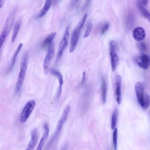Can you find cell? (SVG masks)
<instances>
[{"label": "cell", "instance_id": "6da1fadb", "mask_svg": "<svg viewBox=\"0 0 150 150\" xmlns=\"http://www.w3.org/2000/svg\"><path fill=\"white\" fill-rule=\"evenodd\" d=\"M28 54L25 52L23 55L21 63L20 71L16 83V92L18 93L21 90L23 84L27 68Z\"/></svg>", "mask_w": 150, "mask_h": 150}, {"label": "cell", "instance_id": "7a4b0ae2", "mask_svg": "<svg viewBox=\"0 0 150 150\" xmlns=\"http://www.w3.org/2000/svg\"><path fill=\"white\" fill-rule=\"evenodd\" d=\"M70 109V106L68 105L65 109L60 119L54 133L47 143L46 148L47 149H49L52 146L57 137L61 132L63 125L66 121L67 117Z\"/></svg>", "mask_w": 150, "mask_h": 150}, {"label": "cell", "instance_id": "3957f363", "mask_svg": "<svg viewBox=\"0 0 150 150\" xmlns=\"http://www.w3.org/2000/svg\"><path fill=\"white\" fill-rule=\"evenodd\" d=\"M109 48L111 69L112 71H114L115 70L119 62V48L117 42L113 40L110 41Z\"/></svg>", "mask_w": 150, "mask_h": 150}, {"label": "cell", "instance_id": "277c9868", "mask_svg": "<svg viewBox=\"0 0 150 150\" xmlns=\"http://www.w3.org/2000/svg\"><path fill=\"white\" fill-rule=\"evenodd\" d=\"M35 103L34 100H31L25 104L20 116V121L21 123H24L27 121L34 108Z\"/></svg>", "mask_w": 150, "mask_h": 150}, {"label": "cell", "instance_id": "5b68a950", "mask_svg": "<svg viewBox=\"0 0 150 150\" xmlns=\"http://www.w3.org/2000/svg\"><path fill=\"white\" fill-rule=\"evenodd\" d=\"M17 10V7H15L8 16L5 23L1 33L6 37L8 35L13 25Z\"/></svg>", "mask_w": 150, "mask_h": 150}, {"label": "cell", "instance_id": "8992f818", "mask_svg": "<svg viewBox=\"0 0 150 150\" xmlns=\"http://www.w3.org/2000/svg\"><path fill=\"white\" fill-rule=\"evenodd\" d=\"M69 26H67L65 30L63 38L59 46L57 61H59L68 45V40L69 37Z\"/></svg>", "mask_w": 150, "mask_h": 150}, {"label": "cell", "instance_id": "52a82bcc", "mask_svg": "<svg viewBox=\"0 0 150 150\" xmlns=\"http://www.w3.org/2000/svg\"><path fill=\"white\" fill-rule=\"evenodd\" d=\"M144 85L142 82H137L135 85V90L138 101L140 106L143 108L145 93H144Z\"/></svg>", "mask_w": 150, "mask_h": 150}, {"label": "cell", "instance_id": "ba28073f", "mask_svg": "<svg viewBox=\"0 0 150 150\" xmlns=\"http://www.w3.org/2000/svg\"><path fill=\"white\" fill-rule=\"evenodd\" d=\"M54 46L53 43L50 44L47 54L45 59L43 67L45 74L47 73L51 61L54 55Z\"/></svg>", "mask_w": 150, "mask_h": 150}, {"label": "cell", "instance_id": "9c48e42d", "mask_svg": "<svg viewBox=\"0 0 150 150\" xmlns=\"http://www.w3.org/2000/svg\"><path fill=\"white\" fill-rule=\"evenodd\" d=\"M135 61L138 65L144 69L149 67L150 63L149 56L145 54L140 55L135 58Z\"/></svg>", "mask_w": 150, "mask_h": 150}, {"label": "cell", "instance_id": "30bf717a", "mask_svg": "<svg viewBox=\"0 0 150 150\" xmlns=\"http://www.w3.org/2000/svg\"><path fill=\"white\" fill-rule=\"evenodd\" d=\"M81 30L77 26L73 31L71 38L69 52H72L74 51L78 41L80 32Z\"/></svg>", "mask_w": 150, "mask_h": 150}, {"label": "cell", "instance_id": "8fae6325", "mask_svg": "<svg viewBox=\"0 0 150 150\" xmlns=\"http://www.w3.org/2000/svg\"><path fill=\"white\" fill-rule=\"evenodd\" d=\"M116 85V96L117 102L120 105L121 101V77L119 75H117L115 78Z\"/></svg>", "mask_w": 150, "mask_h": 150}, {"label": "cell", "instance_id": "7c38bea8", "mask_svg": "<svg viewBox=\"0 0 150 150\" xmlns=\"http://www.w3.org/2000/svg\"><path fill=\"white\" fill-rule=\"evenodd\" d=\"M44 132L36 150H42L48 137L50 129L48 125L45 124L44 125Z\"/></svg>", "mask_w": 150, "mask_h": 150}, {"label": "cell", "instance_id": "4fadbf2b", "mask_svg": "<svg viewBox=\"0 0 150 150\" xmlns=\"http://www.w3.org/2000/svg\"><path fill=\"white\" fill-rule=\"evenodd\" d=\"M133 37L135 40L139 42L142 40L145 36V32L142 27L135 28L133 31Z\"/></svg>", "mask_w": 150, "mask_h": 150}, {"label": "cell", "instance_id": "5bb4252c", "mask_svg": "<svg viewBox=\"0 0 150 150\" xmlns=\"http://www.w3.org/2000/svg\"><path fill=\"white\" fill-rule=\"evenodd\" d=\"M50 72L52 74L55 76L59 80V86L57 95V98L58 99L59 98L62 92V86L63 83V76L59 71L53 69L50 70Z\"/></svg>", "mask_w": 150, "mask_h": 150}, {"label": "cell", "instance_id": "9a60e30c", "mask_svg": "<svg viewBox=\"0 0 150 150\" xmlns=\"http://www.w3.org/2000/svg\"><path fill=\"white\" fill-rule=\"evenodd\" d=\"M38 134L37 129L35 128L32 131L30 140L25 150H33L38 141Z\"/></svg>", "mask_w": 150, "mask_h": 150}, {"label": "cell", "instance_id": "2e32d148", "mask_svg": "<svg viewBox=\"0 0 150 150\" xmlns=\"http://www.w3.org/2000/svg\"><path fill=\"white\" fill-rule=\"evenodd\" d=\"M107 86L105 79L103 76L101 77V97L103 103L106 102L107 97Z\"/></svg>", "mask_w": 150, "mask_h": 150}, {"label": "cell", "instance_id": "e0dca14e", "mask_svg": "<svg viewBox=\"0 0 150 150\" xmlns=\"http://www.w3.org/2000/svg\"><path fill=\"white\" fill-rule=\"evenodd\" d=\"M23 46L22 43H20L18 46L14 53L11 60V61L10 65L7 70V72H10L13 69L16 62L17 57L21 50Z\"/></svg>", "mask_w": 150, "mask_h": 150}, {"label": "cell", "instance_id": "ac0fdd59", "mask_svg": "<svg viewBox=\"0 0 150 150\" xmlns=\"http://www.w3.org/2000/svg\"><path fill=\"white\" fill-rule=\"evenodd\" d=\"M51 1L50 0H47L45 1L44 6L42 8L41 12L38 16L39 18L44 16L47 13L50 7Z\"/></svg>", "mask_w": 150, "mask_h": 150}, {"label": "cell", "instance_id": "d6986e66", "mask_svg": "<svg viewBox=\"0 0 150 150\" xmlns=\"http://www.w3.org/2000/svg\"><path fill=\"white\" fill-rule=\"evenodd\" d=\"M138 9L141 14L144 17L149 20L150 19V13L144 6L141 5L138 2L137 3Z\"/></svg>", "mask_w": 150, "mask_h": 150}, {"label": "cell", "instance_id": "ffe728a7", "mask_svg": "<svg viewBox=\"0 0 150 150\" xmlns=\"http://www.w3.org/2000/svg\"><path fill=\"white\" fill-rule=\"evenodd\" d=\"M56 34V32H54L49 35L44 40L42 44V47H44L48 45L51 43L52 41L54 38Z\"/></svg>", "mask_w": 150, "mask_h": 150}, {"label": "cell", "instance_id": "44dd1931", "mask_svg": "<svg viewBox=\"0 0 150 150\" xmlns=\"http://www.w3.org/2000/svg\"><path fill=\"white\" fill-rule=\"evenodd\" d=\"M20 27V23L19 22L16 23L14 26L12 36V42H13L16 38Z\"/></svg>", "mask_w": 150, "mask_h": 150}, {"label": "cell", "instance_id": "7402d4cb", "mask_svg": "<svg viewBox=\"0 0 150 150\" xmlns=\"http://www.w3.org/2000/svg\"><path fill=\"white\" fill-rule=\"evenodd\" d=\"M117 110L115 109L114 110L111 117V127L112 129H114L116 125L117 115Z\"/></svg>", "mask_w": 150, "mask_h": 150}, {"label": "cell", "instance_id": "603a6c76", "mask_svg": "<svg viewBox=\"0 0 150 150\" xmlns=\"http://www.w3.org/2000/svg\"><path fill=\"white\" fill-rule=\"evenodd\" d=\"M93 28V24L91 22H89L87 27L83 35V37L86 38L88 37L90 34Z\"/></svg>", "mask_w": 150, "mask_h": 150}, {"label": "cell", "instance_id": "cb8c5ba5", "mask_svg": "<svg viewBox=\"0 0 150 150\" xmlns=\"http://www.w3.org/2000/svg\"><path fill=\"white\" fill-rule=\"evenodd\" d=\"M117 131L116 128H115L113 134V144L115 150H117Z\"/></svg>", "mask_w": 150, "mask_h": 150}, {"label": "cell", "instance_id": "d4e9b609", "mask_svg": "<svg viewBox=\"0 0 150 150\" xmlns=\"http://www.w3.org/2000/svg\"><path fill=\"white\" fill-rule=\"evenodd\" d=\"M150 104V96L148 94H145L144 99V105L143 108L147 109Z\"/></svg>", "mask_w": 150, "mask_h": 150}, {"label": "cell", "instance_id": "484cf974", "mask_svg": "<svg viewBox=\"0 0 150 150\" xmlns=\"http://www.w3.org/2000/svg\"><path fill=\"white\" fill-rule=\"evenodd\" d=\"M134 21V16L132 13H129L127 18V23L128 26H132L133 23Z\"/></svg>", "mask_w": 150, "mask_h": 150}, {"label": "cell", "instance_id": "4316f807", "mask_svg": "<svg viewBox=\"0 0 150 150\" xmlns=\"http://www.w3.org/2000/svg\"><path fill=\"white\" fill-rule=\"evenodd\" d=\"M87 17V13H85L81 21H80L78 25L77 26L78 27V28L80 29L81 30L82 27H83Z\"/></svg>", "mask_w": 150, "mask_h": 150}, {"label": "cell", "instance_id": "83f0119b", "mask_svg": "<svg viewBox=\"0 0 150 150\" xmlns=\"http://www.w3.org/2000/svg\"><path fill=\"white\" fill-rule=\"evenodd\" d=\"M109 26V23L106 22L105 23L101 28V34L103 35L108 30Z\"/></svg>", "mask_w": 150, "mask_h": 150}, {"label": "cell", "instance_id": "f1b7e54d", "mask_svg": "<svg viewBox=\"0 0 150 150\" xmlns=\"http://www.w3.org/2000/svg\"><path fill=\"white\" fill-rule=\"evenodd\" d=\"M139 49L141 51L144 52L146 51L147 47L146 45L144 42H141L139 43L138 45Z\"/></svg>", "mask_w": 150, "mask_h": 150}, {"label": "cell", "instance_id": "f546056e", "mask_svg": "<svg viewBox=\"0 0 150 150\" xmlns=\"http://www.w3.org/2000/svg\"><path fill=\"white\" fill-rule=\"evenodd\" d=\"M6 37L2 33H1L0 35V50L3 45Z\"/></svg>", "mask_w": 150, "mask_h": 150}, {"label": "cell", "instance_id": "4dcf8cb0", "mask_svg": "<svg viewBox=\"0 0 150 150\" xmlns=\"http://www.w3.org/2000/svg\"><path fill=\"white\" fill-rule=\"evenodd\" d=\"M148 1L147 0H140L138 1V2L139 4L144 6H145L147 4Z\"/></svg>", "mask_w": 150, "mask_h": 150}, {"label": "cell", "instance_id": "1f68e13d", "mask_svg": "<svg viewBox=\"0 0 150 150\" xmlns=\"http://www.w3.org/2000/svg\"><path fill=\"white\" fill-rule=\"evenodd\" d=\"M68 143L64 144L62 146L61 150H68Z\"/></svg>", "mask_w": 150, "mask_h": 150}, {"label": "cell", "instance_id": "d6a6232c", "mask_svg": "<svg viewBox=\"0 0 150 150\" xmlns=\"http://www.w3.org/2000/svg\"><path fill=\"white\" fill-rule=\"evenodd\" d=\"M85 72H84L83 73V78H82V82H81V83H83L84 81L85 80Z\"/></svg>", "mask_w": 150, "mask_h": 150}, {"label": "cell", "instance_id": "836d02e7", "mask_svg": "<svg viewBox=\"0 0 150 150\" xmlns=\"http://www.w3.org/2000/svg\"><path fill=\"white\" fill-rule=\"evenodd\" d=\"M4 1L0 0V8L2 7L4 4Z\"/></svg>", "mask_w": 150, "mask_h": 150}]
</instances>
